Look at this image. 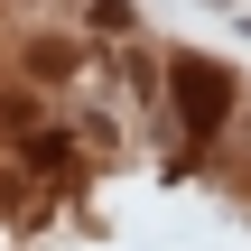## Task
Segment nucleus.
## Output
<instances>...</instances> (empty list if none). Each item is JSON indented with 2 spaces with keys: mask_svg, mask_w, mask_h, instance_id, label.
Instances as JSON below:
<instances>
[{
  "mask_svg": "<svg viewBox=\"0 0 251 251\" xmlns=\"http://www.w3.org/2000/svg\"><path fill=\"white\" fill-rule=\"evenodd\" d=\"M177 93H186V121H196V130H214V121H224V102H233V75H214L205 56H177Z\"/></svg>",
  "mask_w": 251,
  "mask_h": 251,
  "instance_id": "1",
  "label": "nucleus"
}]
</instances>
